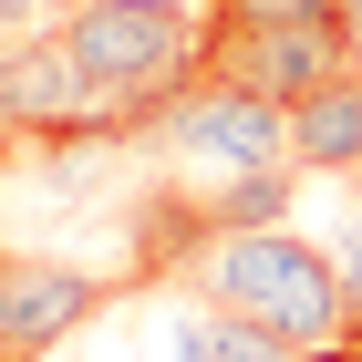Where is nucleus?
Returning <instances> with one entry per match:
<instances>
[{
	"mask_svg": "<svg viewBox=\"0 0 362 362\" xmlns=\"http://www.w3.org/2000/svg\"><path fill=\"white\" fill-rule=\"evenodd\" d=\"M176 279H187L207 310H238V321H259V332L300 341V352H332V341L352 332L332 249H310L290 218L279 228H218V238H197Z\"/></svg>",
	"mask_w": 362,
	"mask_h": 362,
	"instance_id": "f257e3e1",
	"label": "nucleus"
},
{
	"mask_svg": "<svg viewBox=\"0 0 362 362\" xmlns=\"http://www.w3.org/2000/svg\"><path fill=\"white\" fill-rule=\"evenodd\" d=\"M62 42L83 52L93 93L114 104L124 135H145V124L207 73V11H197V0H73V11H62Z\"/></svg>",
	"mask_w": 362,
	"mask_h": 362,
	"instance_id": "f03ea898",
	"label": "nucleus"
},
{
	"mask_svg": "<svg viewBox=\"0 0 362 362\" xmlns=\"http://www.w3.org/2000/svg\"><path fill=\"white\" fill-rule=\"evenodd\" d=\"M145 135L176 156V176H187L197 197L238 187V176H290V104H259V93L218 83V73H197Z\"/></svg>",
	"mask_w": 362,
	"mask_h": 362,
	"instance_id": "7ed1b4c3",
	"label": "nucleus"
},
{
	"mask_svg": "<svg viewBox=\"0 0 362 362\" xmlns=\"http://www.w3.org/2000/svg\"><path fill=\"white\" fill-rule=\"evenodd\" d=\"M207 73L259 93V104H300L332 73H352V52H341V21H228V11H207Z\"/></svg>",
	"mask_w": 362,
	"mask_h": 362,
	"instance_id": "20e7f679",
	"label": "nucleus"
},
{
	"mask_svg": "<svg viewBox=\"0 0 362 362\" xmlns=\"http://www.w3.org/2000/svg\"><path fill=\"white\" fill-rule=\"evenodd\" d=\"M31 135H124L62 31H31L0 52V145H31Z\"/></svg>",
	"mask_w": 362,
	"mask_h": 362,
	"instance_id": "39448f33",
	"label": "nucleus"
},
{
	"mask_svg": "<svg viewBox=\"0 0 362 362\" xmlns=\"http://www.w3.org/2000/svg\"><path fill=\"white\" fill-rule=\"evenodd\" d=\"M114 300V279L73 269V259H42V249H0V341L21 362H42L52 341H73L93 310Z\"/></svg>",
	"mask_w": 362,
	"mask_h": 362,
	"instance_id": "423d86ee",
	"label": "nucleus"
},
{
	"mask_svg": "<svg viewBox=\"0 0 362 362\" xmlns=\"http://www.w3.org/2000/svg\"><path fill=\"white\" fill-rule=\"evenodd\" d=\"M290 166H310V176H362V73H332L321 93L290 104Z\"/></svg>",
	"mask_w": 362,
	"mask_h": 362,
	"instance_id": "0eeeda50",
	"label": "nucleus"
},
{
	"mask_svg": "<svg viewBox=\"0 0 362 362\" xmlns=\"http://www.w3.org/2000/svg\"><path fill=\"white\" fill-rule=\"evenodd\" d=\"M166 362H300V341H279V332H259V321H238V310L197 300L166 332Z\"/></svg>",
	"mask_w": 362,
	"mask_h": 362,
	"instance_id": "6e6552de",
	"label": "nucleus"
},
{
	"mask_svg": "<svg viewBox=\"0 0 362 362\" xmlns=\"http://www.w3.org/2000/svg\"><path fill=\"white\" fill-rule=\"evenodd\" d=\"M332 269H341V310H352V332H341V341L362 352V207L341 218V238H332Z\"/></svg>",
	"mask_w": 362,
	"mask_h": 362,
	"instance_id": "1a4fd4ad",
	"label": "nucleus"
},
{
	"mask_svg": "<svg viewBox=\"0 0 362 362\" xmlns=\"http://www.w3.org/2000/svg\"><path fill=\"white\" fill-rule=\"evenodd\" d=\"M228 21H341V0H207Z\"/></svg>",
	"mask_w": 362,
	"mask_h": 362,
	"instance_id": "9d476101",
	"label": "nucleus"
},
{
	"mask_svg": "<svg viewBox=\"0 0 362 362\" xmlns=\"http://www.w3.org/2000/svg\"><path fill=\"white\" fill-rule=\"evenodd\" d=\"M31 31H62L52 0H0V52H11V42H31Z\"/></svg>",
	"mask_w": 362,
	"mask_h": 362,
	"instance_id": "9b49d317",
	"label": "nucleus"
},
{
	"mask_svg": "<svg viewBox=\"0 0 362 362\" xmlns=\"http://www.w3.org/2000/svg\"><path fill=\"white\" fill-rule=\"evenodd\" d=\"M341 52H352V73H362V0H341Z\"/></svg>",
	"mask_w": 362,
	"mask_h": 362,
	"instance_id": "f8f14e48",
	"label": "nucleus"
},
{
	"mask_svg": "<svg viewBox=\"0 0 362 362\" xmlns=\"http://www.w3.org/2000/svg\"><path fill=\"white\" fill-rule=\"evenodd\" d=\"M300 362H362V352H352V341H332V352H300Z\"/></svg>",
	"mask_w": 362,
	"mask_h": 362,
	"instance_id": "ddd939ff",
	"label": "nucleus"
},
{
	"mask_svg": "<svg viewBox=\"0 0 362 362\" xmlns=\"http://www.w3.org/2000/svg\"><path fill=\"white\" fill-rule=\"evenodd\" d=\"M0 362H21V352H11V341H0Z\"/></svg>",
	"mask_w": 362,
	"mask_h": 362,
	"instance_id": "4468645a",
	"label": "nucleus"
}]
</instances>
